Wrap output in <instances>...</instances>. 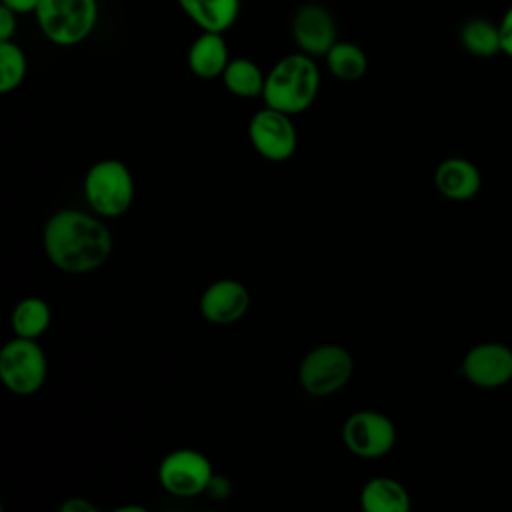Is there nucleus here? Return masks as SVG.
Masks as SVG:
<instances>
[{
  "label": "nucleus",
  "instance_id": "obj_1",
  "mask_svg": "<svg viewBox=\"0 0 512 512\" xmlns=\"http://www.w3.org/2000/svg\"><path fill=\"white\" fill-rule=\"evenodd\" d=\"M42 244L48 260L68 274L100 268L114 248L110 230L92 214L76 208H62L46 220Z\"/></svg>",
  "mask_w": 512,
  "mask_h": 512
},
{
  "label": "nucleus",
  "instance_id": "obj_2",
  "mask_svg": "<svg viewBox=\"0 0 512 512\" xmlns=\"http://www.w3.org/2000/svg\"><path fill=\"white\" fill-rule=\"evenodd\" d=\"M320 90V70L314 56L306 52H292L282 56L264 82V104L286 114H300L308 110Z\"/></svg>",
  "mask_w": 512,
  "mask_h": 512
},
{
  "label": "nucleus",
  "instance_id": "obj_3",
  "mask_svg": "<svg viewBox=\"0 0 512 512\" xmlns=\"http://www.w3.org/2000/svg\"><path fill=\"white\" fill-rule=\"evenodd\" d=\"M34 16L48 42L64 48L76 46L98 24V0H40Z\"/></svg>",
  "mask_w": 512,
  "mask_h": 512
},
{
  "label": "nucleus",
  "instance_id": "obj_4",
  "mask_svg": "<svg viewBox=\"0 0 512 512\" xmlns=\"http://www.w3.org/2000/svg\"><path fill=\"white\" fill-rule=\"evenodd\" d=\"M84 196L100 216H120L134 200V178L130 168L114 158L92 164L84 176Z\"/></svg>",
  "mask_w": 512,
  "mask_h": 512
},
{
  "label": "nucleus",
  "instance_id": "obj_5",
  "mask_svg": "<svg viewBox=\"0 0 512 512\" xmlns=\"http://www.w3.org/2000/svg\"><path fill=\"white\" fill-rule=\"evenodd\" d=\"M46 374V354L34 338L16 336L0 350V378L10 392L18 396L34 394L42 388Z\"/></svg>",
  "mask_w": 512,
  "mask_h": 512
},
{
  "label": "nucleus",
  "instance_id": "obj_6",
  "mask_svg": "<svg viewBox=\"0 0 512 512\" xmlns=\"http://www.w3.org/2000/svg\"><path fill=\"white\" fill-rule=\"evenodd\" d=\"M354 372L352 354L338 344L312 348L300 362V386L312 396H328L348 384Z\"/></svg>",
  "mask_w": 512,
  "mask_h": 512
},
{
  "label": "nucleus",
  "instance_id": "obj_7",
  "mask_svg": "<svg viewBox=\"0 0 512 512\" xmlns=\"http://www.w3.org/2000/svg\"><path fill=\"white\" fill-rule=\"evenodd\" d=\"M158 480L170 494L192 498L210 488L214 470L202 452L180 448L162 458L158 466Z\"/></svg>",
  "mask_w": 512,
  "mask_h": 512
},
{
  "label": "nucleus",
  "instance_id": "obj_8",
  "mask_svg": "<svg viewBox=\"0 0 512 512\" xmlns=\"http://www.w3.org/2000/svg\"><path fill=\"white\" fill-rule=\"evenodd\" d=\"M342 440L360 458H380L394 448L396 426L382 412L358 410L346 418Z\"/></svg>",
  "mask_w": 512,
  "mask_h": 512
},
{
  "label": "nucleus",
  "instance_id": "obj_9",
  "mask_svg": "<svg viewBox=\"0 0 512 512\" xmlns=\"http://www.w3.org/2000/svg\"><path fill=\"white\" fill-rule=\"evenodd\" d=\"M248 138L254 150L270 162L288 160L298 144L296 128L290 120V114L272 106H264L250 118Z\"/></svg>",
  "mask_w": 512,
  "mask_h": 512
},
{
  "label": "nucleus",
  "instance_id": "obj_10",
  "mask_svg": "<svg viewBox=\"0 0 512 512\" xmlns=\"http://www.w3.org/2000/svg\"><path fill=\"white\" fill-rule=\"evenodd\" d=\"M466 380L482 390H496L512 380V348L502 342L472 346L462 360Z\"/></svg>",
  "mask_w": 512,
  "mask_h": 512
},
{
  "label": "nucleus",
  "instance_id": "obj_11",
  "mask_svg": "<svg viewBox=\"0 0 512 512\" xmlns=\"http://www.w3.org/2000/svg\"><path fill=\"white\" fill-rule=\"evenodd\" d=\"M292 38L300 52L324 56L338 42V26L332 12L318 2H306L292 16Z\"/></svg>",
  "mask_w": 512,
  "mask_h": 512
},
{
  "label": "nucleus",
  "instance_id": "obj_12",
  "mask_svg": "<svg viewBox=\"0 0 512 512\" xmlns=\"http://www.w3.org/2000/svg\"><path fill=\"white\" fill-rule=\"evenodd\" d=\"M250 306V294L238 280L224 278L216 280L200 296V312L204 320L226 326L238 322Z\"/></svg>",
  "mask_w": 512,
  "mask_h": 512
},
{
  "label": "nucleus",
  "instance_id": "obj_13",
  "mask_svg": "<svg viewBox=\"0 0 512 512\" xmlns=\"http://www.w3.org/2000/svg\"><path fill=\"white\" fill-rule=\"evenodd\" d=\"M434 184L444 198L464 202L480 192L482 176L472 160L452 156L438 164L434 172Z\"/></svg>",
  "mask_w": 512,
  "mask_h": 512
},
{
  "label": "nucleus",
  "instance_id": "obj_14",
  "mask_svg": "<svg viewBox=\"0 0 512 512\" xmlns=\"http://www.w3.org/2000/svg\"><path fill=\"white\" fill-rule=\"evenodd\" d=\"M186 60H188L190 72L202 80H212L222 76L230 62V52H228L224 34L200 30V34L194 38V42L188 48Z\"/></svg>",
  "mask_w": 512,
  "mask_h": 512
},
{
  "label": "nucleus",
  "instance_id": "obj_15",
  "mask_svg": "<svg viewBox=\"0 0 512 512\" xmlns=\"http://www.w3.org/2000/svg\"><path fill=\"white\" fill-rule=\"evenodd\" d=\"M180 10L204 32L230 30L242 10V0H176Z\"/></svg>",
  "mask_w": 512,
  "mask_h": 512
},
{
  "label": "nucleus",
  "instance_id": "obj_16",
  "mask_svg": "<svg viewBox=\"0 0 512 512\" xmlns=\"http://www.w3.org/2000/svg\"><path fill=\"white\" fill-rule=\"evenodd\" d=\"M360 506L364 512H408V490L390 476H376L368 480L360 492Z\"/></svg>",
  "mask_w": 512,
  "mask_h": 512
},
{
  "label": "nucleus",
  "instance_id": "obj_17",
  "mask_svg": "<svg viewBox=\"0 0 512 512\" xmlns=\"http://www.w3.org/2000/svg\"><path fill=\"white\" fill-rule=\"evenodd\" d=\"M460 44L478 58H492L502 52L500 26L488 18H470L460 26Z\"/></svg>",
  "mask_w": 512,
  "mask_h": 512
},
{
  "label": "nucleus",
  "instance_id": "obj_18",
  "mask_svg": "<svg viewBox=\"0 0 512 512\" xmlns=\"http://www.w3.org/2000/svg\"><path fill=\"white\" fill-rule=\"evenodd\" d=\"M226 90L240 98H256L264 92L266 74L250 58H234L228 62L224 74L220 76Z\"/></svg>",
  "mask_w": 512,
  "mask_h": 512
},
{
  "label": "nucleus",
  "instance_id": "obj_19",
  "mask_svg": "<svg viewBox=\"0 0 512 512\" xmlns=\"http://www.w3.org/2000/svg\"><path fill=\"white\" fill-rule=\"evenodd\" d=\"M326 66L332 72V76L344 80V82H356L360 80L368 70V56L366 52L346 40H338L326 54Z\"/></svg>",
  "mask_w": 512,
  "mask_h": 512
},
{
  "label": "nucleus",
  "instance_id": "obj_20",
  "mask_svg": "<svg viewBox=\"0 0 512 512\" xmlns=\"http://www.w3.org/2000/svg\"><path fill=\"white\" fill-rule=\"evenodd\" d=\"M50 320H52V312L48 302L36 296H28L20 300L12 310V330L16 332V336H22V338L36 340L40 334L48 330Z\"/></svg>",
  "mask_w": 512,
  "mask_h": 512
},
{
  "label": "nucleus",
  "instance_id": "obj_21",
  "mask_svg": "<svg viewBox=\"0 0 512 512\" xmlns=\"http://www.w3.org/2000/svg\"><path fill=\"white\" fill-rule=\"evenodd\" d=\"M26 54L14 40L0 42V92L16 90L26 76Z\"/></svg>",
  "mask_w": 512,
  "mask_h": 512
},
{
  "label": "nucleus",
  "instance_id": "obj_22",
  "mask_svg": "<svg viewBox=\"0 0 512 512\" xmlns=\"http://www.w3.org/2000/svg\"><path fill=\"white\" fill-rule=\"evenodd\" d=\"M18 30V14L8 6L0 4V42L12 40Z\"/></svg>",
  "mask_w": 512,
  "mask_h": 512
},
{
  "label": "nucleus",
  "instance_id": "obj_23",
  "mask_svg": "<svg viewBox=\"0 0 512 512\" xmlns=\"http://www.w3.org/2000/svg\"><path fill=\"white\" fill-rule=\"evenodd\" d=\"M500 46H502V52L512 58V6L502 14L500 22Z\"/></svg>",
  "mask_w": 512,
  "mask_h": 512
},
{
  "label": "nucleus",
  "instance_id": "obj_24",
  "mask_svg": "<svg viewBox=\"0 0 512 512\" xmlns=\"http://www.w3.org/2000/svg\"><path fill=\"white\" fill-rule=\"evenodd\" d=\"M60 510H62V512H96L98 508H96L92 502H88L86 498L72 496V498H68L66 502H62Z\"/></svg>",
  "mask_w": 512,
  "mask_h": 512
},
{
  "label": "nucleus",
  "instance_id": "obj_25",
  "mask_svg": "<svg viewBox=\"0 0 512 512\" xmlns=\"http://www.w3.org/2000/svg\"><path fill=\"white\" fill-rule=\"evenodd\" d=\"M40 0H0L2 6H8L10 10H14L18 16L22 14H34L38 8Z\"/></svg>",
  "mask_w": 512,
  "mask_h": 512
}]
</instances>
